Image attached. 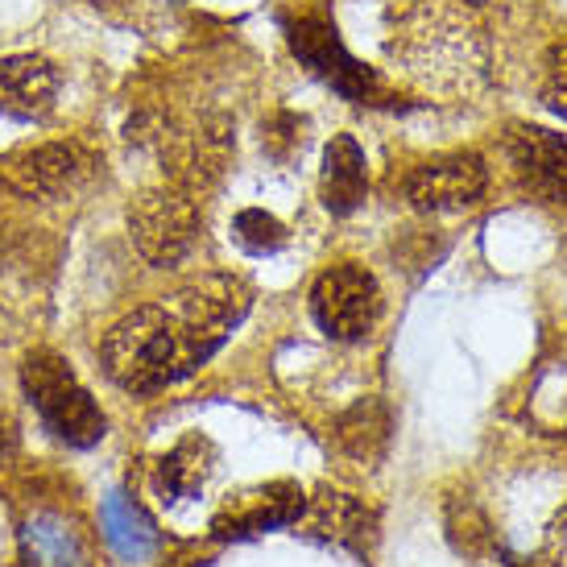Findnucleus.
Here are the masks:
<instances>
[{"label": "nucleus", "instance_id": "nucleus-1", "mask_svg": "<svg viewBox=\"0 0 567 567\" xmlns=\"http://www.w3.org/2000/svg\"><path fill=\"white\" fill-rule=\"evenodd\" d=\"M390 59L431 95H468L485 80V42L460 0H414L390 33Z\"/></svg>", "mask_w": 567, "mask_h": 567}, {"label": "nucleus", "instance_id": "nucleus-2", "mask_svg": "<svg viewBox=\"0 0 567 567\" xmlns=\"http://www.w3.org/2000/svg\"><path fill=\"white\" fill-rule=\"evenodd\" d=\"M216 352L212 340L190 331L166 302H150L116 319L100 344V361L121 390L128 394H154L178 378H187L195 364Z\"/></svg>", "mask_w": 567, "mask_h": 567}, {"label": "nucleus", "instance_id": "nucleus-3", "mask_svg": "<svg viewBox=\"0 0 567 567\" xmlns=\"http://www.w3.org/2000/svg\"><path fill=\"white\" fill-rule=\"evenodd\" d=\"M21 385L54 440L71 443V447H92L104 440V410L95 406V398L83 390L59 352L33 348L21 364Z\"/></svg>", "mask_w": 567, "mask_h": 567}, {"label": "nucleus", "instance_id": "nucleus-4", "mask_svg": "<svg viewBox=\"0 0 567 567\" xmlns=\"http://www.w3.org/2000/svg\"><path fill=\"white\" fill-rule=\"evenodd\" d=\"M199 207L195 195L174 183L142 190L133 204H128V233L133 245L142 252L150 266L174 269L199 240Z\"/></svg>", "mask_w": 567, "mask_h": 567}, {"label": "nucleus", "instance_id": "nucleus-5", "mask_svg": "<svg viewBox=\"0 0 567 567\" xmlns=\"http://www.w3.org/2000/svg\"><path fill=\"white\" fill-rule=\"evenodd\" d=\"M381 286L357 261H340V266L323 269L311 286V316H316L319 331L331 340H364L378 328L381 319Z\"/></svg>", "mask_w": 567, "mask_h": 567}, {"label": "nucleus", "instance_id": "nucleus-6", "mask_svg": "<svg viewBox=\"0 0 567 567\" xmlns=\"http://www.w3.org/2000/svg\"><path fill=\"white\" fill-rule=\"evenodd\" d=\"M95 158L80 142H38L21 145L13 154L0 158V183L17 190L21 199H66L92 178Z\"/></svg>", "mask_w": 567, "mask_h": 567}, {"label": "nucleus", "instance_id": "nucleus-7", "mask_svg": "<svg viewBox=\"0 0 567 567\" xmlns=\"http://www.w3.org/2000/svg\"><path fill=\"white\" fill-rule=\"evenodd\" d=\"M485 187V162L476 154H447V158H431L423 166H414L402 183V195L410 199V207H419L426 216H443V212L481 204Z\"/></svg>", "mask_w": 567, "mask_h": 567}, {"label": "nucleus", "instance_id": "nucleus-8", "mask_svg": "<svg viewBox=\"0 0 567 567\" xmlns=\"http://www.w3.org/2000/svg\"><path fill=\"white\" fill-rule=\"evenodd\" d=\"M166 307L183 319L190 331H199L204 340L220 344L228 331L237 328L240 316L249 311V286L233 278V274H204L195 282L178 286L174 295H166Z\"/></svg>", "mask_w": 567, "mask_h": 567}, {"label": "nucleus", "instance_id": "nucleus-9", "mask_svg": "<svg viewBox=\"0 0 567 567\" xmlns=\"http://www.w3.org/2000/svg\"><path fill=\"white\" fill-rule=\"evenodd\" d=\"M290 50L307 63L311 75H319L328 87H336L348 100H364V95H373V87H378L373 71H364L348 54L336 25H328L323 17H302V21H295L290 25Z\"/></svg>", "mask_w": 567, "mask_h": 567}, {"label": "nucleus", "instance_id": "nucleus-10", "mask_svg": "<svg viewBox=\"0 0 567 567\" xmlns=\"http://www.w3.org/2000/svg\"><path fill=\"white\" fill-rule=\"evenodd\" d=\"M509 166L522 178V187L547 199V204H567V137L538 125H514L505 137Z\"/></svg>", "mask_w": 567, "mask_h": 567}, {"label": "nucleus", "instance_id": "nucleus-11", "mask_svg": "<svg viewBox=\"0 0 567 567\" xmlns=\"http://www.w3.org/2000/svg\"><path fill=\"white\" fill-rule=\"evenodd\" d=\"M59 100V71L42 54L0 59V112L13 121H42Z\"/></svg>", "mask_w": 567, "mask_h": 567}, {"label": "nucleus", "instance_id": "nucleus-12", "mask_svg": "<svg viewBox=\"0 0 567 567\" xmlns=\"http://www.w3.org/2000/svg\"><path fill=\"white\" fill-rule=\"evenodd\" d=\"M25 564L30 567H87L92 564V543L75 518L59 509H38L25 530H21Z\"/></svg>", "mask_w": 567, "mask_h": 567}, {"label": "nucleus", "instance_id": "nucleus-13", "mask_svg": "<svg viewBox=\"0 0 567 567\" xmlns=\"http://www.w3.org/2000/svg\"><path fill=\"white\" fill-rule=\"evenodd\" d=\"M369 174H364V154L357 137L336 133L323 150V174H319V199L331 216H352L364 204Z\"/></svg>", "mask_w": 567, "mask_h": 567}, {"label": "nucleus", "instance_id": "nucleus-14", "mask_svg": "<svg viewBox=\"0 0 567 567\" xmlns=\"http://www.w3.org/2000/svg\"><path fill=\"white\" fill-rule=\"evenodd\" d=\"M302 514V493L295 485H269L257 488L249 497H240L237 505H228L216 518V535L220 538H245L261 535L274 526H286Z\"/></svg>", "mask_w": 567, "mask_h": 567}, {"label": "nucleus", "instance_id": "nucleus-15", "mask_svg": "<svg viewBox=\"0 0 567 567\" xmlns=\"http://www.w3.org/2000/svg\"><path fill=\"white\" fill-rule=\"evenodd\" d=\"M207 476H212V443L195 440V435L178 443L171 456H162L158 464V488L162 497H171V502L195 497L207 485Z\"/></svg>", "mask_w": 567, "mask_h": 567}, {"label": "nucleus", "instance_id": "nucleus-16", "mask_svg": "<svg viewBox=\"0 0 567 567\" xmlns=\"http://www.w3.org/2000/svg\"><path fill=\"white\" fill-rule=\"evenodd\" d=\"M104 538L125 559H145L158 547V530L150 526V518L128 502L125 493H112L109 502H104Z\"/></svg>", "mask_w": 567, "mask_h": 567}, {"label": "nucleus", "instance_id": "nucleus-17", "mask_svg": "<svg viewBox=\"0 0 567 567\" xmlns=\"http://www.w3.org/2000/svg\"><path fill=\"white\" fill-rule=\"evenodd\" d=\"M233 233H237V240L249 252H278L286 240H290L286 224L278 220V216L261 212V207H245V212H237V220H233Z\"/></svg>", "mask_w": 567, "mask_h": 567}, {"label": "nucleus", "instance_id": "nucleus-18", "mask_svg": "<svg viewBox=\"0 0 567 567\" xmlns=\"http://www.w3.org/2000/svg\"><path fill=\"white\" fill-rule=\"evenodd\" d=\"M543 100H547L555 112L567 116V47L555 50L551 59H547V71H543Z\"/></svg>", "mask_w": 567, "mask_h": 567}, {"label": "nucleus", "instance_id": "nucleus-19", "mask_svg": "<svg viewBox=\"0 0 567 567\" xmlns=\"http://www.w3.org/2000/svg\"><path fill=\"white\" fill-rule=\"evenodd\" d=\"M266 145L274 154H290V150H299L302 145V121L299 116H278V121H269L266 128Z\"/></svg>", "mask_w": 567, "mask_h": 567}, {"label": "nucleus", "instance_id": "nucleus-20", "mask_svg": "<svg viewBox=\"0 0 567 567\" xmlns=\"http://www.w3.org/2000/svg\"><path fill=\"white\" fill-rule=\"evenodd\" d=\"M13 447H17V426L9 414H0V456H9Z\"/></svg>", "mask_w": 567, "mask_h": 567}]
</instances>
